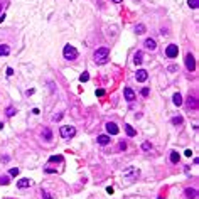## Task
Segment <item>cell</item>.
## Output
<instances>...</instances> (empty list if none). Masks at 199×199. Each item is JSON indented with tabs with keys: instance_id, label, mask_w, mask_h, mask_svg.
<instances>
[{
	"instance_id": "40",
	"label": "cell",
	"mask_w": 199,
	"mask_h": 199,
	"mask_svg": "<svg viewBox=\"0 0 199 199\" xmlns=\"http://www.w3.org/2000/svg\"><path fill=\"white\" fill-rule=\"evenodd\" d=\"M113 2H115V3H120V2H122V0H113Z\"/></svg>"
},
{
	"instance_id": "42",
	"label": "cell",
	"mask_w": 199,
	"mask_h": 199,
	"mask_svg": "<svg viewBox=\"0 0 199 199\" xmlns=\"http://www.w3.org/2000/svg\"><path fill=\"white\" fill-rule=\"evenodd\" d=\"M0 10H2V5H0Z\"/></svg>"
},
{
	"instance_id": "27",
	"label": "cell",
	"mask_w": 199,
	"mask_h": 199,
	"mask_svg": "<svg viewBox=\"0 0 199 199\" xmlns=\"http://www.w3.org/2000/svg\"><path fill=\"white\" fill-rule=\"evenodd\" d=\"M49 160H51V162H56V160H57V162H61V160H63V157H61V155H53Z\"/></svg>"
},
{
	"instance_id": "41",
	"label": "cell",
	"mask_w": 199,
	"mask_h": 199,
	"mask_svg": "<svg viewBox=\"0 0 199 199\" xmlns=\"http://www.w3.org/2000/svg\"><path fill=\"white\" fill-rule=\"evenodd\" d=\"M2 128H3V123H2V122H0V130H2Z\"/></svg>"
},
{
	"instance_id": "29",
	"label": "cell",
	"mask_w": 199,
	"mask_h": 199,
	"mask_svg": "<svg viewBox=\"0 0 199 199\" xmlns=\"http://www.w3.org/2000/svg\"><path fill=\"white\" fill-rule=\"evenodd\" d=\"M42 196H44V199H53V196H51L47 191H42Z\"/></svg>"
},
{
	"instance_id": "32",
	"label": "cell",
	"mask_w": 199,
	"mask_h": 199,
	"mask_svg": "<svg viewBox=\"0 0 199 199\" xmlns=\"http://www.w3.org/2000/svg\"><path fill=\"white\" fill-rule=\"evenodd\" d=\"M118 148H120V150H125V148H127V144H125V142H120Z\"/></svg>"
},
{
	"instance_id": "11",
	"label": "cell",
	"mask_w": 199,
	"mask_h": 199,
	"mask_svg": "<svg viewBox=\"0 0 199 199\" xmlns=\"http://www.w3.org/2000/svg\"><path fill=\"white\" fill-rule=\"evenodd\" d=\"M184 194H186L187 199H198V191L196 189H186Z\"/></svg>"
},
{
	"instance_id": "38",
	"label": "cell",
	"mask_w": 199,
	"mask_h": 199,
	"mask_svg": "<svg viewBox=\"0 0 199 199\" xmlns=\"http://www.w3.org/2000/svg\"><path fill=\"white\" fill-rule=\"evenodd\" d=\"M106 192L108 194H113V187H106Z\"/></svg>"
},
{
	"instance_id": "13",
	"label": "cell",
	"mask_w": 199,
	"mask_h": 199,
	"mask_svg": "<svg viewBox=\"0 0 199 199\" xmlns=\"http://www.w3.org/2000/svg\"><path fill=\"white\" fill-rule=\"evenodd\" d=\"M144 46L147 47V49H150V51H154V49L157 47V44H155V41H154V39H147V41L144 42Z\"/></svg>"
},
{
	"instance_id": "10",
	"label": "cell",
	"mask_w": 199,
	"mask_h": 199,
	"mask_svg": "<svg viewBox=\"0 0 199 199\" xmlns=\"http://www.w3.org/2000/svg\"><path fill=\"white\" fill-rule=\"evenodd\" d=\"M123 95H125V100L127 101H133L135 100V93L132 91V88H125L123 90Z\"/></svg>"
},
{
	"instance_id": "22",
	"label": "cell",
	"mask_w": 199,
	"mask_h": 199,
	"mask_svg": "<svg viewBox=\"0 0 199 199\" xmlns=\"http://www.w3.org/2000/svg\"><path fill=\"white\" fill-rule=\"evenodd\" d=\"M135 32H137V34H144L145 32V25L144 24H138V25L135 27Z\"/></svg>"
},
{
	"instance_id": "16",
	"label": "cell",
	"mask_w": 199,
	"mask_h": 199,
	"mask_svg": "<svg viewBox=\"0 0 199 199\" xmlns=\"http://www.w3.org/2000/svg\"><path fill=\"white\" fill-rule=\"evenodd\" d=\"M187 106H189V108H192V110L198 108V101H196V98H194V96H192V98H191V96L187 98Z\"/></svg>"
},
{
	"instance_id": "20",
	"label": "cell",
	"mask_w": 199,
	"mask_h": 199,
	"mask_svg": "<svg viewBox=\"0 0 199 199\" xmlns=\"http://www.w3.org/2000/svg\"><path fill=\"white\" fill-rule=\"evenodd\" d=\"M179 159H181V155H179L176 150H174V152H170V162H172V164H177V162H179Z\"/></svg>"
},
{
	"instance_id": "2",
	"label": "cell",
	"mask_w": 199,
	"mask_h": 199,
	"mask_svg": "<svg viewBox=\"0 0 199 199\" xmlns=\"http://www.w3.org/2000/svg\"><path fill=\"white\" fill-rule=\"evenodd\" d=\"M138 169L137 167H128L123 170V179L127 182H132V181H137V177H138Z\"/></svg>"
},
{
	"instance_id": "25",
	"label": "cell",
	"mask_w": 199,
	"mask_h": 199,
	"mask_svg": "<svg viewBox=\"0 0 199 199\" xmlns=\"http://www.w3.org/2000/svg\"><path fill=\"white\" fill-rule=\"evenodd\" d=\"M88 79H90V74H88V73H83V74L79 76V81H81V83H86Z\"/></svg>"
},
{
	"instance_id": "34",
	"label": "cell",
	"mask_w": 199,
	"mask_h": 199,
	"mask_svg": "<svg viewBox=\"0 0 199 199\" xmlns=\"http://www.w3.org/2000/svg\"><path fill=\"white\" fill-rule=\"evenodd\" d=\"M103 95H105L103 90H96V96H103Z\"/></svg>"
},
{
	"instance_id": "35",
	"label": "cell",
	"mask_w": 199,
	"mask_h": 199,
	"mask_svg": "<svg viewBox=\"0 0 199 199\" xmlns=\"http://www.w3.org/2000/svg\"><path fill=\"white\" fill-rule=\"evenodd\" d=\"M46 172H47V174H53V172H56V169H51V167H47V169H46Z\"/></svg>"
},
{
	"instance_id": "28",
	"label": "cell",
	"mask_w": 199,
	"mask_h": 199,
	"mask_svg": "<svg viewBox=\"0 0 199 199\" xmlns=\"http://www.w3.org/2000/svg\"><path fill=\"white\" fill-rule=\"evenodd\" d=\"M10 176H14V177L19 176V169H17V167H15V169H10Z\"/></svg>"
},
{
	"instance_id": "7",
	"label": "cell",
	"mask_w": 199,
	"mask_h": 199,
	"mask_svg": "<svg viewBox=\"0 0 199 199\" xmlns=\"http://www.w3.org/2000/svg\"><path fill=\"white\" fill-rule=\"evenodd\" d=\"M105 127H106V132H108L110 135H116V133L120 132V128L116 127V123H113V122H108Z\"/></svg>"
},
{
	"instance_id": "33",
	"label": "cell",
	"mask_w": 199,
	"mask_h": 199,
	"mask_svg": "<svg viewBox=\"0 0 199 199\" xmlns=\"http://www.w3.org/2000/svg\"><path fill=\"white\" fill-rule=\"evenodd\" d=\"M61 118H63V115H61V113H59V115H54V116H53V120H54V122L61 120Z\"/></svg>"
},
{
	"instance_id": "37",
	"label": "cell",
	"mask_w": 199,
	"mask_h": 199,
	"mask_svg": "<svg viewBox=\"0 0 199 199\" xmlns=\"http://www.w3.org/2000/svg\"><path fill=\"white\" fill-rule=\"evenodd\" d=\"M169 71H177V66H169Z\"/></svg>"
},
{
	"instance_id": "12",
	"label": "cell",
	"mask_w": 199,
	"mask_h": 199,
	"mask_svg": "<svg viewBox=\"0 0 199 199\" xmlns=\"http://www.w3.org/2000/svg\"><path fill=\"white\" fill-rule=\"evenodd\" d=\"M142 61H144V53L142 51H137L135 56H133V63L135 64H142Z\"/></svg>"
},
{
	"instance_id": "19",
	"label": "cell",
	"mask_w": 199,
	"mask_h": 199,
	"mask_svg": "<svg viewBox=\"0 0 199 199\" xmlns=\"http://www.w3.org/2000/svg\"><path fill=\"white\" fill-rule=\"evenodd\" d=\"M125 132H127V135H128V137H135V135H137L135 128L132 127V125H125Z\"/></svg>"
},
{
	"instance_id": "5",
	"label": "cell",
	"mask_w": 199,
	"mask_h": 199,
	"mask_svg": "<svg viewBox=\"0 0 199 199\" xmlns=\"http://www.w3.org/2000/svg\"><path fill=\"white\" fill-rule=\"evenodd\" d=\"M177 53H179V47H177L176 44H169L167 49H165V56H167V57H176Z\"/></svg>"
},
{
	"instance_id": "18",
	"label": "cell",
	"mask_w": 199,
	"mask_h": 199,
	"mask_svg": "<svg viewBox=\"0 0 199 199\" xmlns=\"http://www.w3.org/2000/svg\"><path fill=\"white\" fill-rule=\"evenodd\" d=\"M172 101H174V105H176V106H181V105H182V96L179 95V93H176V95L172 96Z\"/></svg>"
},
{
	"instance_id": "14",
	"label": "cell",
	"mask_w": 199,
	"mask_h": 199,
	"mask_svg": "<svg viewBox=\"0 0 199 199\" xmlns=\"http://www.w3.org/2000/svg\"><path fill=\"white\" fill-rule=\"evenodd\" d=\"M32 182H31V179H20V181L17 182V186L20 187V189H25V187H29Z\"/></svg>"
},
{
	"instance_id": "1",
	"label": "cell",
	"mask_w": 199,
	"mask_h": 199,
	"mask_svg": "<svg viewBox=\"0 0 199 199\" xmlns=\"http://www.w3.org/2000/svg\"><path fill=\"white\" fill-rule=\"evenodd\" d=\"M108 54H110V49L108 47H100L95 51V61L98 64H105L106 59H108Z\"/></svg>"
},
{
	"instance_id": "30",
	"label": "cell",
	"mask_w": 199,
	"mask_h": 199,
	"mask_svg": "<svg viewBox=\"0 0 199 199\" xmlns=\"http://www.w3.org/2000/svg\"><path fill=\"white\" fill-rule=\"evenodd\" d=\"M142 148H144V150H150V144H148V142H144V144H142Z\"/></svg>"
},
{
	"instance_id": "15",
	"label": "cell",
	"mask_w": 199,
	"mask_h": 199,
	"mask_svg": "<svg viewBox=\"0 0 199 199\" xmlns=\"http://www.w3.org/2000/svg\"><path fill=\"white\" fill-rule=\"evenodd\" d=\"M10 54V47L7 44H0V56H9Z\"/></svg>"
},
{
	"instance_id": "21",
	"label": "cell",
	"mask_w": 199,
	"mask_h": 199,
	"mask_svg": "<svg viewBox=\"0 0 199 199\" xmlns=\"http://www.w3.org/2000/svg\"><path fill=\"white\" fill-rule=\"evenodd\" d=\"M170 122H172V125H182V122H184V120H182V116H174Z\"/></svg>"
},
{
	"instance_id": "36",
	"label": "cell",
	"mask_w": 199,
	"mask_h": 199,
	"mask_svg": "<svg viewBox=\"0 0 199 199\" xmlns=\"http://www.w3.org/2000/svg\"><path fill=\"white\" fill-rule=\"evenodd\" d=\"M12 74H14V69H12V68H9V69H7V76H12Z\"/></svg>"
},
{
	"instance_id": "23",
	"label": "cell",
	"mask_w": 199,
	"mask_h": 199,
	"mask_svg": "<svg viewBox=\"0 0 199 199\" xmlns=\"http://www.w3.org/2000/svg\"><path fill=\"white\" fill-rule=\"evenodd\" d=\"M5 113H7V116H14L17 111H15V108H14V106H9V108L5 110Z\"/></svg>"
},
{
	"instance_id": "43",
	"label": "cell",
	"mask_w": 199,
	"mask_h": 199,
	"mask_svg": "<svg viewBox=\"0 0 199 199\" xmlns=\"http://www.w3.org/2000/svg\"><path fill=\"white\" fill-rule=\"evenodd\" d=\"M159 199H162V198H159Z\"/></svg>"
},
{
	"instance_id": "24",
	"label": "cell",
	"mask_w": 199,
	"mask_h": 199,
	"mask_svg": "<svg viewBox=\"0 0 199 199\" xmlns=\"http://www.w3.org/2000/svg\"><path fill=\"white\" fill-rule=\"evenodd\" d=\"M187 3H189V7H191V9H198L199 0H187Z\"/></svg>"
},
{
	"instance_id": "6",
	"label": "cell",
	"mask_w": 199,
	"mask_h": 199,
	"mask_svg": "<svg viewBox=\"0 0 199 199\" xmlns=\"http://www.w3.org/2000/svg\"><path fill=\"white\" fill-rule=\"evenodd\" d=\"M186 68H187L189 71H194V69H196V61H194V56L192 54L186 56Z\"/></svg>"
},
{
	"instance_id": "4",
	"label": "cell",
	"mask_w": 199,
	"mask_h": 199,
	"mask_svg": "<svg viewBox=\"0 0 199 199\" xmlns=\"http://www.w3.org/2000/svg\"><path fill=\"white\" fill-rule=\"evenodd\" d=\"M61 137L63 138H73L74 135H76V128L71 127V125H64V127H61Z\"/></svg>"
},
{
	"instance_id": "17",
	"label": "cell",
	"mask_w": 199,
	"mask_h": 199,
	"mask_svg": "<svg viewBox=\"0 0 199 199\" xmlns=\"http://www.w3.org/2000/svg\"><path fill=\"white\" fill-rule=\"evenodd\" d=\"M98 144L100 145H108L110 144V137L108 135H100V137H98Z\"/></svg>"
},
{
	"instance_id": "39",
	"label": "cell",
	"mask_w": 199,
	"mask_h": 199,
	"mask_svg": "<svg viewBox=\"0 0 199 199\" xmlns=\"http://www.w3.org/2000/svg\"><path fill=\"white\" fill-rule=\"evenodd\" d=\"M3 19H5V15H3V14H2V15H0V22H2V20H3Z\"/></svg>"
},
{
	"instance_id": "9",
	"label": "cell",
	"mask_w": 199,
	"mask_h": 199,
	"mask_svg": "<svg viewBox=\"0 0 199 199\" xmlns=\"http://www.w3.org/2000/svg\"><path fill=\"white\" fill-rule=\"evenodd\" d=\"M41 135H42V140H47V142H49V140H53V132H51V128H42V133H41Z\"/></svg>"
},
{
	"instance_id": "8",
	"label": "cell",
	"mask_w": 199,
	"mask_h": 199,
	"mask_svg": "<svg viewBox=\"0 0 199 199\" xmlns=\"http://www.w3.org/2000/svg\"><path fill=\"white\" fill-rule=\"evenodd\" d=\"M147 78H148V74H147V71H145V69H138V71H137V74H135V79H137L138 83H144Z\"/></svg>"
},
{
	"instance_id": "31",
	"label": "cell",
	"mask_w": 199,
	"mask_h": 199,
	"mask_svg": "<svg viewBox=\"0 0 199 199\" xmlns=\"http://www.w3.org/2000/svg\"><path fill=\"white\" fill-rule=\"evenodd\" d=\"M148 93H150V90L148 88H144L142 90V96H148Z\"/></svg>"
},
{
	"instance_id": "26",
	"label": "cell",
	"mask_w": 199,
	"mask_h": 199,
	"mask_svg": "<svg viewBox=\"0 0 199 199\" xmlns=\"http://www.w3.org/2000/svg\"><path fill=\"white\" fill-rule=\"evenodd\" d=\"M9 177H7V176H2V177H0V184H3V186H7V184H9Z\"/></svg>"
},
{
	"instance_id": "3",
	"label": "cell",
	"mask_w": 199,
	"mask_h": 199,
	"mask_svg": "<svg viewBox=\"0 0 199 199\" xmlns=\"http://www.w3.org/2000/svg\"><path fill=\"white\" fill-rule=\"evenodd\" d=\"M63 56L68 59V61H74L76 57H78V51H76V47L74 46H64V49H63Z\"/></svg>"
}]
</instances>
